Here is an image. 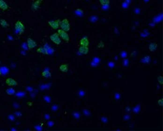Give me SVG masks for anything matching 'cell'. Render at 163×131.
<instances>
[{
  "instance_id": "6da1fadb",
  "label": "cell",
  "mask_w": 163,
  "mask_h": 131,
  "mask_svg": "<svg viewBox=\"0 0 163 131\" xmlns=\"http://www.w3.org/2000/svg\"><path fill=\"white\" fill-rule=\"evenodd\" d=\"M59 27L61 29L66 32H68L70 30V23L67 19H64L63 20L59 21Z\"/></svg>"
},
{
  "instance_id": "7a4b0ae2",
  "label": "cell",
  "mask_w": 163,
  "mask_h": 131,
  "mask_svg": "<svg viewBox=\"0 0 163 131\" xmlns=\"http://www.w3.org/2000/svg\"><path fill=\"white\" fill-rule=\"evenodd\" d=\"M15 29L16 32H18L19 34H21V33H23L25 30V27L21 21H17L15 24Z\"/></svg>"
},
{
  "instance_id": "3957f363",
  "label": "cell",
  "mask_w": 163,
  "mask_h": 131,
  "mask_svg": "<svg viewBox=\"0 0 163 131\" xmlns=\"http://www.w3.org/2000/svg\"><path fill=\"white\" fill-rule=\"evenodd\" d=\"M57 33L59 35V37H60L63 41H65L67 42V43L69 42V39H69V35H68L67 32L63 30L62 29H59V30H58Z\"/></svg>"
},
{
  "instance_id": "277c9868",
  "label": "cell",
  "mask_w": 163,
  "mask_h": 131,
  "mask_svg": "<svg viewBox=\"0 0 163 131\" xmlns=\"http://www.w3.org/2000/svg\"><path fill=\"white\" fill-rule=\"evenodd\" d=\"M50 39L52 42H54L55 44L57 45H59L61 43V39H60V37H59V35H58L57 32H54V33H53L52 35H51L50 36Z\"/></svg>"
},
{
  "instance_id": "5b68a950",
  "label": "cell",
  "mask_w": 163,
  "mask_h": 131,
  "mask_svg": "<svg viewBox=\"0 0 163 131\" xmlns=\"http://www.w3.org/2000/svg\"><path fill=\"white\" fill-rule=\"evenodd\" d=\"M59 19L57 20H53V21H48V23L49 24V26L54 30H57L59 27Z\"/></svg>"
},
{
  "instance_id": "8992f818",
  "label": "cell",
  "mask_w": 163,
  "mask_h": 131,
  "mask_svg": "<svg viewBox=\"0 0 163 131\" xmlns=\"http://www.w3.org/2000/svg\"><path fill=\"white\" fill-rule=\"evenodd\" d=\"M26 43H27V46H28L29 50H32V49H34L35 47L37 46V43L34 40H32V39H30V38L27 39Z\"/></svg>"
},
{
  "instance_id": "52a82bcc",
  "label": "cell",
  "mask_w": 163,
  "mask_h": 131,
  "mask_svg": "<svg viewBox=\"0 0 163 131\" xmlns=\"http://www.w3.org/2000/svg\"><path fill=\"white\" fill-rule=\"evenodd\" d=\"M43 1V0H36V1H35L32 4V10H37L40 8L41 4Z\"/></svg>"
},
{
  "instance_id": "ba28073f",
  "label": "cell",
  "mask_w": 163,
  "mask_h": 131,
  "mask_svg": "<svg viewBox=\"0 0 163 131\" xmlns=\"http://www.w3.org/2000/svg\"><path fill=\"white\" fill-rule=\"evenodd\" d=\"M5 83H6V84L9 86H16L18 85V83L16 82V80H15L13 78H7L6 80V81H5Z\"/></svg>"
},
{
  "instance_id": "9c48e42d",
  "label": "cell",
  "mask_w": 163,
  "mask_h": 131,
  "mask_svg": "<svg viewBox=\"0 0 163 131\" xmlns=\"http://www.w3.org/2000/svg\"><path fill=\"white\" fill-rule=\"evenodd\" d=\"M80 45L81 46H89V40L88 36H85L82 38L80 40Z\"/></svg>"
},
{
  "instance_id": "30bf717a",
  "label": "cell",
  "mask_w": 163,
  "mask_h": 131,
  "mask_svg": "<svg viewBox=\"0 0 163 131\" xmlns=\"http://www.w3.org/2000/svg\"><path fill=\"white\" fill-rule=\"evenodd\" d=\"M79 52L82 54H88L89 52V48L88 46H81L79 48Z\"/></svg>"
},
{
  "instance_id": "8fae6325",
  "label": "cell",
  "mask_w": 163,
  "mask_h": 131,
  "mask_svg": "<svg viewBox=\"0 0 163 131\" xmlns=\"http://www.w3.org/2000/svg\"><path fill=\"white\" fill-rule=\"evenodd\" d=\"M9 8L7 4L5 2L4 0H0V9L2 10H7Z\"/></svg>"
},
{
  "instance_id": "7c38bea8",
  "label": "cell",
  "mask_w": 163,
  "mask_h": 131,
  "mask_svg": "<svg viewBox=\"0 0 163 131\" xmlns=\"http://www.w3.org/2000/svg\"><path fill=\"white\" fill-rule=\"evenodd\" d=\"M59 70L63 72H67L68 70V65L66 63L62 64L60 66H59Z\"/></svg>"
},
{
  "instance_id": "4fadbf2b",
  "label": "cell",
  "mask_w": 163,
  "mask_h": 131,
  "mask_svg": "<svg viewBox=\"0 0 163 131\" xmlns=\"http://www.w3.org/2000/svg\"><path fill=\"white\" fill-rule=\"evenodd\" d=\"M148 49L151 52H154L157 49V44L156 43H151L148 46Z\"/></svg>"
},
{
  "instance_id": "5bb4252c",
  "label": "cell",
  "mask_w": 163,
  "mask_h": 131,
  "mask_svg": "<svg viewBox=\"0 0 163 131\" xmlns=\"http://www.w3.org/2000/svg\"><path fill=\"white\" fill-rule=\"evenodd\" d=\"M0 25H1L2 27H4V28H7V27H9V24L7 23V21L3 19H0Z\"/></svg>"
},
{
  "instance_id": "9a60e30c",
  "label": "cell",
  "mask_w": 163,
  "mask_h": 131,
  "mask_svg": "<svg viewBox=\"0 0 163 131\" xmlns=\"http://www.w3.org/2000/svg\"><path fill=\"white\" fill-rule=\"evenodd\" d=\"M37 52L41 53V54H48V51L45 47H40L37 50Z\"/></svg>"
},
{
  "instance_id": "2e32d148",
  "label": "cell",
  "mask_w": 163,
  "mask_h": 131,
  "mask_svg": "<svg viewBox=\"0 0 163 131\" xmlns=\"http://www.w3.org/2000/svg\"><path fill=\"white\" fill-rule=\"evenodd\" d=\"M51 72H49V71H47V70H45V71H43V72H42V76L43 77H51Z\"/></svg>"
},
{
  "instance_id": "e0dca14e",
  "label": "cell",
  "mask_w": 163,
  "mask_h": 131,
  "mask_svg": "<svg viewBox=\"0 0 163 131\" xmlns=\"http://www.w3.org/2000/svg\"><path fill=\"white\" fill-rule=\"evenodd\" d=\"M99 3L102 4L103 6H108L110 3V0H99Z\"/></svg>"
},
{
  "instance_id": "ac0fdd59",
  "label": "cell",
  "mask_w": 163,
  "mask_h": 131,
  "mask_svg": "<svg viewBox=\"0 0 163 131\" xmlns=\"http://www.w3.org/2000/svg\"><path fill=\"white\" fill-rule=\"evenodd\" d=\"M6 93L8 95H14L15 94V90L13 89L10 88V89H7L6 90Z\"/></svg>"
},
{
  "instance_id": "d6986e66",
  "label": "cell",
  "mask_w": 163,
  "mask_h": 131,
  "mask_svg": "<svg viewBox=\"0 0 163 131\" xmlns=\"http://www.w3.org/2000/svg\"><path fill=\"white\" fill-rule=\"evenodd\" d=\"M140 105H137L136 107H134V108L133 111H134V113H138V112H139V111H140Z\"/></svg>"
},
{
  "instance_id": "ffe728a7",
  "label": "cell",
  "mask_w": 163,
  "mask_h": 131,
  "mask_svg": "<svg viewBox=\"0 0 163 131\" xmlns=\"http://www.w3.org/2000/svg\"><path fill=\"white\" fill-rule=\"evenodd\" d=\"M157 80H158V82L161 85L163 84V77H162V76H159V77H158V78H157Z\"/></svg>"
},
{
  "instance_id": "44dd1931",
  "label": "cell",
  "mask_w": 163,
  "mask_h": 131,
  "mask_svg": "<svg viewBox=\"0 0 163 131\" xmlns=\"http://www.w3.org/2000/svg\"><path fill=\"white\" fill-rule=\"evenodd\" d=\"M104 48V43L103 41H100V43L98 44V48Z\"/></svg>"
},
{
  "instance_id": "7402d4cb",
  "label": "cell",
  "mask_w": 163,
  "mask_h": 131,
  "mask_svg": "<svg viewBox=\"0 0 163 131\" xmlns=\"http://www.w3.org/2000/svg\"><path fill=\"white\" fill-rule=\"evenodd\" d=\"M76 13H77V14H81V15L83 14L82 10H81V9H77V10H76Z\"/></svg>"
},
{
  "instance_id": "603a6c76",
  "label": "cell",
  "mask_w": 163,
  "mask_h": 131,
  "mask_svg": "<svg viewBox=\"0 0 163 131\" xmlns=\"http://www.w3.org/2000/svg\"><path fill=\"white\" fill-rule=\"evenodd\" d=\"M101 121L104 122V124H106V123H107V122H108V119L105 117V116H103V117H101Z\"/></svg>"
},
{
  "instance_id": "cb8c5ba5",
  "label": "cell",
  "mask_w": 163,
  "mask_h": 131,
  "mask_svg": "<svg viewBox=\"0 0 163 131\" xmlns=\"http://www.w3.org/2000/svg\"><path fill=\"white\" fill-rule=\"evenodd\" d=\"M73 115H74V116L76 119H79V116H80L79 113H74Z\"/></svg>"
},
{
  "instance_id": "d4e9b609",
  "label": "cell",
  "mask_w": 163,
  "mask_h": 131,
  "mask_svg": "<svg viewBox=\"0 0 163 131\" xmlns=\"http://www.w3.org/2000/svg\"><path fill=\"white\" fill-rule=\"evenodd\" d=\"M158 104L160 106H163V99H160L158 100Z\"/></svg>"
},
{
  "instance_id": "484cf974",
  "label": "cell",
  "mask_w": 163,
  "mask_h": 131,
  "mask_svg": "<svg viewBox=\"0 0 163 131\" xmlns=\"http://www.w3.org/2000/svg\"><path fill=\"white\" fill-rule=\"evenodd\" d=\"M79 93V96H85V92L84 91H80Z\"/></svg>"
},
{
  "instance_id": "4316f807",
  "label": "cell",
  "mask_w": 163,
  "mask_h": 131,
  "mask_svg": "<svg viewBox=\"0 0 163 131\" xmlns=\"http://www.w3.org/2000/svg\"><path fill=\"white\" fill-rule=\"evenodd\" d=\"M120 98H121L120 94H119V93H116V94H115V99L117 100H120Z\"/></svg>"
},
{
  "instance_id": "83f0119b",
  "label": "cell",
  "mask_w": 163,
  "mask_h": 131,
  "mask_svg": "<svg viewBox=\"0 0 163 131\" xmlns=\"http://www.w3.org/2000/svg\"><path fill=\"white\" fill-rule=\"evenodd\" d=\"M126 55H127L126 52H121V56H122L123 58H126Z\"/></svg>"
},
{
  "instance_id": "f1b7e54d",
  "label": "cell",
  "mask_w": 163,
  "mask_h": 131,
  "mask_svg": "<svg viewBox=\"0 0 163 131\" xmlns=\"http://www.w3.org/2000/svg\"><path fill=\"white\" fill-rule=\"evenodd\" d=\"M84 111V113L86 114V115H90V112H89L88 111H87V110H85V111Z\"/></svg>"
},
{
  "instance_id": "f546056e",
  "label": "cell",
  "mask_w": 163,
  "mask_h": 131,
  "mask_svg": "<svg viewBox=\"0 0 163 131\" xmlns=\"http://www.w3.org/2000/svg\"><path fill=\"white\" fill-rule=\"evenodd\" d=\"M45 99H46V100L47 102H50V101H51V100H50V98H49V97H48V98L47 96H45Z\"/></svg>"
},
{
  "instance_id": "4dcf8cb0",
  "label": "cell",
  "mask_w": 163,
  "mask_h": 131,
  "mask_svg": "<svg viewBox=\"0 0 163 131\" xmlns=\"http://www.w3.org/2000/svg\"><path fill=\"white\" fill-rule=\"evenodd\" d=\"M57 105H54V106H53V107H52V110H53V111H54H54H56V109H57Z\"/></svg>"
},
{
  "instance_id": "1f68e13d",
  "label": "cell",
  "mask_w": 163,
  "mask_h": 131,
  "mask_svg": "<svg viewBox=\"0 0 163 131\" xmlns=\"http://www.w3.org/2000/svg\"><path fill=\"white\" fill-rule=\"evenodd\" d=\"M109 66H110V67H112V66H114V63H109Z\"/></svg>"
},
{
  "instance_id": "d6a6232c",
  "label": "cell",
  "mask_w": 163,
  "mask_h": 131,
  "mask_svg": "<svg viewBox=\"0 0 163 131\" xmlns=\"http://www.w3.org/2000/svg\"><path fill=\"white\" fill-rule=\"evenodd\" d=\"M126 111H127V112H129V111H131V110H130V108H129V107H127V108H126Z\"/></svg>"
},
{
  "instance_id": "836d02e7",
  "label": "cell",
  "mask_w": 163,
  "mask_h": 131,
  "mask_svg": "<svg viewBox=\"0 0 163 131\" xmlns=\"http://www.w3.org/2000/svg\"><path fill=\"white\" fill-rule=\"evenodd\" d=\"M45 116H46V119H49L50 118L49 115H45Z\"/></svg>"
},
{
  "instance_id": "e575fe53",
  "label": "cell",
  "mask_w": 163,
  "mask_h": 131,
  "mask_svg": "<svg viewBox=\"0 0 163 131\" xmlns=\"http://www.w3.org/2000/svg\"><path fill=\"white\" fill-rule=\"evenodd\" d=\"M125 117H126V119H128L129 118V116H128V115H127V116H126Z\"/></svg>"
},
{
  "instance_id": "d590c367",
  "label": "cell",
  "mask_w": 163,
  "mask_h": 131,
  "mask_svg": "<svg viewBox=\"0 0 163 131\" xmlns=\"http://www.w3.org/2000/svg\"><path fill=\"white\" fill-rule=\"evenodd\" d=\"M2 75V72H1V70H0V76Z\"/></svg>"
}]
</instances>
